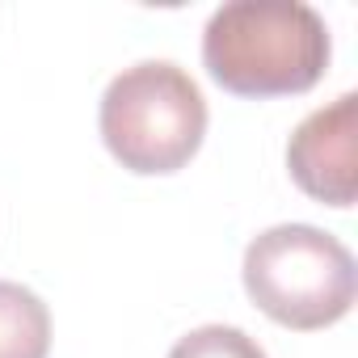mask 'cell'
Wrapping results in <instances>:
<instances>
[{"instance_id":"cell-1","label":"cell","mask_w":358,"mask_h":358,"mask_svg":"<svg viewBox=\"0 0 358 358\" xmlns=\"http://www.w3.org/2000/svg\"><path fill=\"white\" fill-rule=\"evenodd\" d=\"M329 51V26L303 0H228L203 30V64L236 97L308 93Z\"/></svg>"},{"instance_id":"cell-2","label":"cell","mask_w":358,"mask_h":358,"mask_svg":"<svg viewBox=\"0 0 358 358\" xmlns=\"http://www.w3.org/2000/svg\"><path fill=\"white\" fill-rule=\"evenodd\" d=\"M97 127L122 169L177 173L203 148L207 97L173 59H139L106 85Z\"/></svg>"},{"instance_id":"cell-3","label":"cell","mask_w":358,"mask_h":358,"mask_svg":"<svg viewBox=\"0 0 358 358\" xmlns=\"http://www.w3.org/2000/svg\"><path fill=\"white\" fill-rule=\"evenodd\" d=\"M241 278L249 299L282 329H324L341 320L358 291L350 249L312 224H274L245 249Z\"/></svg>"},{"instance_id":"cell-4","label":"cell","mask_w":358,"mask_h":358,"mask_svg":"<svg viewBox=\"0 0 358 358\" xmlns=\"http://www.w3.org/2000/svg\"><path fill=\"white\" fill-rule=\"evenodd\" d=\"M295 186L329 207H350L358 186V93L312 110L287 139Z\"/></svg>"},{"instance_id":"cell-5","label":"cell","mask_w":358,"mask_h":358,"mask_svg":"<svg viewBox=\"0 0 358 358\" xmlns=\"http://www.w3.org/2000/svg\"><path fill=\"white\" fill-rule=\"evenodd\" d=\"M51 350V312L22 287L0 278V358H47Z\"/></svg>"},{"instance_id":"cell-6","label":"cell","mask_w":358,"mask_h":358,"mask_svg":"<svg viewBox=\"0 0 358 358\" xmlns=\"http://www.w3.org/2000/svg\"><path fill=\"white\" fill-rule=\"evenodd\" d=\"M169 358H266V350L236 324H203L177 337Z\"/></svg>"}]
</instances>
